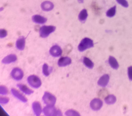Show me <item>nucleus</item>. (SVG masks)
Wrapping results in <instances>:
<instances>
[{
    "label": "nucleus",
    "mask_w": 132,
    "mask_h": 116,
    "mask_svg": "<svg viewBox=\"0 0 132 116\" xmlns=\"http://www.w3.org/2000/svg\"><path fill=\"white\" fill-rule=\"evenodd\" d=\"M90 106L93 110L96 111L99 110L103 105V102L100 99L95 98L90 102Z\"/></svg>",
    "instance_id": "7"
},
{
    "label": "nucleus",
    "mask_w": 132,
    "mask_h": 116,
    "mask_svg": "<svg viewBox=\"0 0 132 116\" xmlns=\"http://www.w3.org/2000/svg\"><path fill=\"white\" fill-rule=\"evenodd\" d=\"M109 80V76L108 74H105L99 79L97 82L98 84L102 87H105L108 84Z\"/></svg>",
    "instance_id": "12"
},
{
    "label": "nucleus",
    "mask_w": 132,
    "mask_h": 116,
    "mask_svg": "<svg viewBox=\"0 0 132 116\" xmlns=\"http://www.w3.org/2000/svg\"><path fill=\"white\" fill-rule=\"evenodd\" d=\"M52 70V68L49 67L46 64H44L43 66V72L44 74L46 76H48L49 75Z\"/></svg>",
    "instance_id": "22"
},
{
    "label": "nucleus",
    "mask_w": 132,
    "mask_h": 116,
    "mask_svg": "<svg viewBox=\"0 0 132 116\" xmlns=\"http://www.w3.org/2000/svg\"><path fill=\"white\" fill-rule=\"evenodd\" d=\"M44 114L46 116H61L62 114L59 110H57L53 106H47L43 109Z\"/></svg>",
    "instance_id": "3"
},
{
    "label": "nucleus",
    "mask_w": 132,
    "mask_h": 116,
    "mask_svg": "<svg viewBox=\"0 0 132 116\" xmlns=\"http://www.w3.org/2000/svg\"><path fill=\"white\" fill-rule=\"evenodd\" d=\"M71 62V59L68 57H61L58 61V65L60 67H65L70 64Z\"/></svg>",
    "instance_id": "9"
},
{
    "label": "nucleus",
    "mask_w": 132,
    "mask_h": 116,
    "mask_svg": "<svg viewBox=\"0 0 132 116\" xmlns=\"http://www.w3.org/2000/svg\"><path fill=\"white\" fill-rule=\"evenodd\" d=\"M27 81L30 86L35 88H39L41 84L40 78L37 76L34 75L29 76L27 78Z\"/></svg>",
    "instance_id": "5"
},
{
    "label": "nucleus",
    "mask_w": 132,
    "mask_h": 116,
    "mask_svg": "<svg viewBox=\"0 0 132 116\" xmlns=\"http://www.w3.org/2000/svg\"><path fill=\"white\" fill-rule=\"evenodd\" d=\"M88 16L87 10L86 9H82L79 12L78 15L79 20L82 23H84Z\"/></svg>",
    "instance_id": "16"
},
{
    "label": "nucleus",
    "mask_w": 132,
    "mask_h": 116,
    "mask_svg": "<svg viewBox=\"0 0 132 116\" xmlns=\"http://www.w3.org/2000/svg\"><path fill=\"white\" fill-rule=\"evenodd\" d=\"M116 10V6H114L108 9L106 12V14L107 16L111 18L115 14Z\"/></svg>",
    "instance_id": "23"
},
{
    "label": "nucleus",
    "mask_w": 132,
    "mask_h": 116,
    "mask_svg": "<svg viewBox=\"0 0 132 116\" xmlns=\"http://www.w3.org/2000/svg\"><path fill=\"white\" fill-rule=\"evenodd\" d=\"M67 116H80L79 113L76 111L72 110L67 111L65 113Z\"/></svg>",
    "instance_id": "24"
},
{
    "label": "nucleus",
    "mask_w": 132,
    "mask_h": 116,
    "mask_svg": "<svg viewBox=\"0 0 132 116\" xmlns=\"http://www.w3.org/2000/svg\"><path fill=\"white\" fill-rule=\"evenodd\" d=\"M32 19L34 22L39 24L45 23L47 20L46 18L38 15H33L32 17Z\"/></svg>",
    "instance_id": "13"
},
{
    "label": "nucleus",
    "mask_w": 132,
    "mask_h": 116,
    "mask_svg": "<svg viewBox=\"0 0 132 116\" xmlns=\"http://www.w3.org/2000/svg\"><path fill=\"white\" fill-rule=\"evenodd\" d=\"M42 9L45 11H48L52 10L54 7V5L51 2L46 1L42 2L41 4Z\"/></svg>",
    "instance_id": "10"
},
{
    "label": "nucleus",
    "mask_w": 132,
    "mask_h": 116,
    "mask_svg": "<svg viewBox=\"0 0 132 116\" xmlns=\"http://www.w3.org/2000/svg\"><path fill=\"white\" fill-rule=\"evenodd\" d=\"M117 2L123 7L127 8L128 6V4L126 0H116Z\"/></svg>",
    "instance_id": "25"
},
{
    "label": "nucleus",
    "mask_w": 132,
    "mask_h": 116,
    "mask_svg": "<svg viewBox=\"0 0 132 116\" xmlns=\"http://www.w3.org/2000/svg\"><path fill=\"white\" fill-rule=\"evenodd\" d=\"M32 107L33 111L36 116H39L42 112V108L41 105L38 102H34L32 104Z\"/></svg>",
    "instance_id": "17"
},
{
    "label": "nucleus",
    "mask_w": 132,
    "mask_h": 116,
    "mask_svg": "<svg viewBox=\"0 0 132 116\" xmlns=\"http://www.w3.org/2000/svg\"><path fill=\"white\" fill-rule=\"evenodd\" d=\"M9 98L7 97H0V103H1L5 104L7 103L9 101Z\"/></svg>",
    "instance_id": "29"
},
{
    "label": "nucleus",
    "mask_w": 132,
    "mask_h": 116,
    "mask_svg": "<svg viewBox=\"0 0 132 116\" xmlns=\"http://www.w3.org/2000/svg\"><path fill=\"white\" fill-rule=\"evenodd\" d=\"M11 92L14 96L22 102H26L27 101V98L17 90L12 88L11 89Z\"/></svg>",
    "instance_id": "15"
},
{
    "label": "nucleus",
    "mask_w": 132,
    "mask_h": 116,
    "mask_svg": "<svg viewBox=\"0 0 132 116\" xmlns=\"http://www.w3.org/2000/svg\"><path fill=\"white\" fill-rule=\"evenodd\" d=\"M11 74L12 77L17 80H21L23 76V72L22 71L20 68H16L12 70Z\"/></svg>",
    "instance_id": "6"
},
{
    "label": "nucleus",
    "mask_w": 132,
    "mask_h": 116,
    "mask_svg": "<svg viewBox=\"0 0 132 116\" xmlns=\"http://www.w3.org/2000/svg\"><path fill=\"white\" fill-rule=\"evenodd\" d=\"M116 101L115 96L113 95H110L106 97L104 99L105 103L109 105L112 104L114 103Z\"/></svg>",
    "instance_id": "20"
},
{
    "label": "nucleus",
    "mask_w": 132,
    "mask_h": 116,
    "mask_svg": "<svg viewBox=\"0 0 132 116\" xmlns=\"http://www.w3.org/2000/svg\"><path fill=\"white\" fill-rule=\"evenodd\" d=\"M128 74L129 80L132 81V66H130L128 67Z\"/></svg>",
    "instance_id": "27"
},
{
    "label": "nucleus",
    "mask_w": 132,
    "mask_h": 116,
    "mask_svg": "<svg viewBox=\"0 0 132 116\" xmlns=\"http://www.w3.org/2000/svg\"><path fill=\"white\" fill-rule=\"evenodd\" d=\"M50 54L54 57L60 56L62 54V51L61 47L58 45H55L52 46L50 49Z\"/></svg>",
    "instance_id": "8"
},
{
    "label": "nucleus",
    "mask_w": 132,
    "mask_h": 116,
    "mask_svg": "<svg viewBox=\"0 0 132 116\" xmlns=\"http://www.w3.org/2000/svg\"><path fill=\"white\" fill-rule=\"evenodd\" d=\"M44 103L47 106H54L56 102L55 97L51 93L46 92L42 98Z\"/></svg>",
    "instance_id": "4"
},
{
    "label": "nucleus",
    "mask_w": 132,
    "mask_h": 116,
    "mask_svg": "<svg viewBox=\"0 0 132 116\" xmlns=\"http://www.w3.org/2000/svg\"><path fill=\"white\" fill-rule=\"evenodd\" d=\"M20 90L25 94L30 95L33 93V91L28 88L27 86L24 85L19 84L17 85Z\"/></svg>",
    "instance_id": "19"
},
{
    "label": "nucleus",
    "mask_w": 132,
    "mask_h": 116,
    "mask_svg": "<svg viewBox=\"0 0 132 116\" xmlns=\"http://www.w3.org/2000/svg\"><path fill=\"white\" fill-rule=\"evenodd\" d=\"M8 93V90L7 88L5 86H1L0 87V93L1 94L5 95Z\"/></svg>",
    "instance_id": "26"
},
{
    "label": "nucleus",
    "mask_w": 132,
    "mask_h": 116,
    "mask_svg": "<svg viewBox=\"0 0 132 116\" xmlns=\"http://www.w3.org/2000/svg\"><path fill=\"white\" fill-rule=\"evenodd\" d=\"M83 62L84 65L89 69H92L93 67V63L88 58L84 57L83 59Z\"/></svg>",
    "instance_id": "21"
},
{
    "label": "nucleus",
    "mask_w": 132,
    "mask_h": 116,
    "mask_svg": "<svg viewBox=\"0 0 132 116\" xmlns=\"http://www.w3.org/2000/svg\"><path fill=\"white\" fill-rule=\"evenodd\" d=\"M25 38L23 36H21L16 40V46L17 48L21 51L23 50L25 47Z\"/></svg>",
    "instance_id": "11"
},
{
    "label": "nucleus",
    "mask_w": 132,
    "mask_h": 116,
    "mask_svg": "<svg viewBox=\"0 0 132 116\" xmlns=\"http://www.w3.org/2000/svg\"><path fill=\"white\" fill-rule=\"evenodd\" d=\"M108 62L110 66L113 69L117 70L119 67V65L116 59L113 56H110L108 59Z\"/></svg>",
    "instance_id": "18"
},
{
    "label": "nucleus",
    "mask_w": 132,
    "mask_h": 116,
    "mask_svg": "<svg viewBox=\"0 0 132 116\" xmlns=\"http://www.w3.org/2000/svg\"><path fill=\"white\" fill-rule=\"evenodd\" d=\"M7 31L5 29H1L0 30V37L1 38H3L5 37L7 35Z\"/></svg>",
    "instance_id": "28"
},
{
    "label": "nucleus",
    "mask_w": 132,
    "mask_h": 116,
    "mask_svg": "<svg viewBox=\"0 0 132 116\" xmlns=\"http://www.w3.org/2000/svg\"><path fill=\"white\" fill-rule=\"evenodd\" d=\"M84 0H78L79 3H82L84 2Z\"/></svg>",
    "instance_id": "30"
},
{
    "label": "nucleus",
    "mask_w": 132,
    "mask_h": 116,
    "mask_svg": "<svg viewBox=\"0 0 132 116\" xmlns=\"http://www.w3.org/2000/svg\"><path fill=\"white\" fill-rule=\"evenodd\" d=\"M16 60L17 57L16 55L11 54L4 57L2 60V62L4 64H9L15 62Z\"/></svg>",
    "instance_id": "14"
},
{
    "label": "nucleus",
    "mask_w": 132,
    "mask_h": 116,
    "mask_svg": "<svg viewBox=\"0 0 132 116\" xmlns=\"http://www.w3.org/2000/svg\"><path fill=\"white\" fill-rule=\"evenodd\" d=\"M56 29L55 26H43L40 28L39 34L40 37L45 38L54 32Z\"/></svg>",
    "instance_id": "2"
},
{
    "label": "nucleus",
    "mask_w": 132,
    "mask_h": 116,
    "mask_svg": "<svg viewBox=\"0 0 132 116\" xmlns=\"http://www.w3.org/2000/svg\"><path fill=\"white\" fill-rule=\"evenodd\" d=\"M93 47V40L89 38L86 37L81 40L78 46V48L79 51L82 52Z\"/></svg>",
    "instance_id": "1"
}]
</instances>
